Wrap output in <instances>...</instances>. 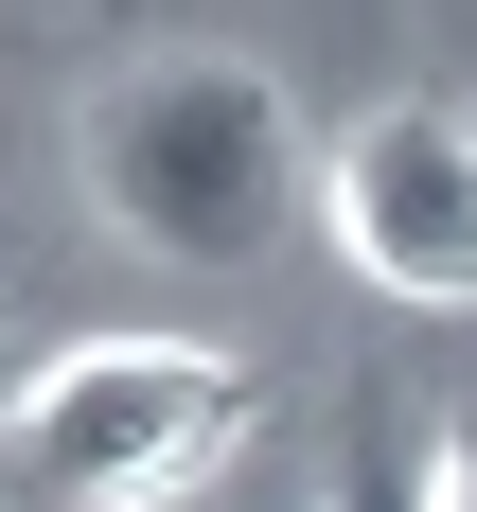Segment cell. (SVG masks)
<instances>
[{
	"label": "cell",
	"mask_w": 477,
	"mask_h": 512,
	"mask_svg": "<svg viewBox=\"0 0 477 512\" xmlns=\"http://www.w3.org/2000/svg\"><path fill=\"white\" fill-rule=\"evenodd\" d=\"M407 477H424V512H477V389H460V407H442V442H424Z\"/></svg>",
	"instance_id": "4"
},
{
	"label": "cell",
	"mask_w": 477,
	"mask_h": 512,
	"mask_svg": "<svg viewBox=\"0 0 477 512\" xmlns=\"http://www.w3.org/2000/svg\"><path fill=\"white\" fill-rule=\"evenodd\" d=\"M265 371L212 336H71L0 389V512H177L248 460Z\"/></svg>",
	"instance_id": "1"
},
{
	"label": "cell",
	"mask_w": 477,
	"mask_h": 512,
	"mask_svg": "<svg viewBox=\"0 0 477 512\" xmlns=\"http://www.w3.org/2000/svg\"><path fill=\"white\" fill-rule=\"evenodd\" d=\"M318 230L371 301L407 318H477V106L407 89V106H354L318 142Z\"/></svg>",
	"instance_id": "3"
},
{
	"label": "cell",
	"mask_w": 477,
	"mask_h": 512,
	"mask_svg": "<svg viewBox=\"0 0 477 512\" xmlns=\"http://www.w3.org/2000/svg\"><path fill=\"white\" fill-rule=\"evenodd\" d=\"M301 177H318V142L283 106V71H248V53H142L89 106V195L142 265H265Z\"/></svg>",
	"instance_id": "2"
},
{
	"label": "cell",
	"mask_w": 477,
	"mask_h": 512,
	"mask_svg": "<svg viewBox=\"0 0 477 512\" xmlns=\"http://www.w3.org/2000/svg\"><path fill=\"white\" fill-rule=\"evenodd\" d=\"M318 512H424V477H336Z\"/></svg>",
	"instance_id": "5"
}]
</instances>
